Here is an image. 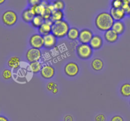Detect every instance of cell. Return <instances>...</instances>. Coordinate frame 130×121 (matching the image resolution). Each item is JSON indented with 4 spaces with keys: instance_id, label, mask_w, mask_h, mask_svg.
<instances>
[{
    "instance_id": "6da1fadb",
    "label": "cell",
    "mask_w": 130,
    "mask_h": 121,
    "mask_svg": "<svg viewBox=\"0 0 130 121\" xmlns=\"http://www.w3.org/2000/svg\"><path fill=\"white\" fill-rule=\"evenodd\" d=\"M95 23L98 29L105 32L112 29L114 20L110 13L102 12L98 14L96 17Z\"/></svg>"
},
{
    "instance_id": "7a4b0ae2",
    "label": "cell",
    "mask_w": 130,
    "mask_h": 121,
    "mask_svg": "<svg viewBox=\"0 0 130 121\" xmlns=\"http://www.w3.org/2000/svg\"><path fill=\"white\" fill-rule=\"evenodd\" d=\"M69 29V25L66 20L55 22L52 26V33L57 38H63L67 36Z\"/></svg>"
},
{
    "instance_id": "3957f363",
    "label": "cell",
    "mask_w": 130,
    "mask_h": 121,
    "mask_svg": "<svg viewBox=\"0 0 130 121\" xmlns=\"http://www.w3.org/2000/svg\"><path fill=\"white\" fill-rule=\"evenodd\" d=\"M93 49L89 44L81 43L76 48V53L77 56L82 59H88L90 58L92 55Z\"/></svg>"
},
{
    "instance_id": "277c9868",
    "label": "cell",
    "mask_w": 130,
    "mask_h": 121,
    "mask_svg": "<svg viewBox=\"0 0 130 121\" xmlns=\"http://www.w3.org/2000/svg\"><path fill=\"white\" fill-rule=\"evenodd\" d=\"M18 19L16 13L12 10H7L2 15V21L8 26H11L15 24Z\"/></svg>"
},
{
    "instance_id": "5b68a950",
    "label": "cell",
    "mask_w": 130,
    "mask_h": 121,
    "mask_svg": "<svg viewBox=\"0 0 130 121\" xmlns=\"http://www.w3.org/2000/svg\"><path fill=\"white\" fill-rule=\"evenodd\" d=\"M29 44L32 48L40 49L44 46V36L40 34H32L29 39Z\"/></svg>"
},
{
    "instance_id": "8992f818",
    "label": "cell",
    "mask_w": 130,
    "mask_h": 121,
    "mask_svg": "<svg viewBox=\"0 0 130 121\" xmlns=\"http://www.w3.org/2000/svg\"><path fill=\"white\" fill-rule=\"evenodd\" d=\"M79 71V68L77 63L74 62H69L65 66L64 72L67 76L70 77L76 76Z\"/></svg>"
},
{
    "instance_id": "52a82bcc",
    "label": "cell",
    "mask_w": 130,
    "mask_h": 121,
    "mask_svg": "<svg viewBox=\"0 0 130 121\" xmlns=\"http://www.w3.org/2000/svg\"><path fill=\"white\" fill-rule=\"evenodd\" d=\"M41 56V52L38 48H30L26 52V59L29 62L39 61Z\"/></svg>"
},
{
    "instance_id": "ba28073f",
    "label": "cell",
    "mask_w": 130,
    "mask_h": 121,
    "mask_svg": "<svg viewBox=\"0 0 130 121\" xmlns=\"http://www.w3.org/2000/svg\"><path fill=\"white\" fill-rule=\"evenodd\" d=\"M92 31L88 29H83L79 32V41L83 44H89L93 36Z\"/></svg>"
},
{
    "instance_id": "9c48e42d",
    "label": "cell",
    "mask_w": 130,
    "mask_h": 121,
    "mask_svg": "<svg viewBox=\"0 0 130 121\" xmlns=\"http://www.w3.org/2000/svg\"><path fill=\"white\" fill-rule=\"evenodd\" d=\"M53 24V22L51 19L44 20L41 25L38 28V32L39 34H41L42 36H44L52 33V26Z\"/></svg>"
},
{
    "instance_id": "30bf717a",
    "label": "cell",
    "mask_w": 130,
    "mask_h": 121,
    "mask_svg": "<svg viewBox=\"0 0 130 121\" xmlns=\"http://www.w3.org/2000/svg\"><path fill=\"white\" fill-rule=\"evenodd\" d=\"M55 70L52 66L49 64H46L43 66L40 71L41 76L45 79H50L55 75Z\"/></svg>"
},
{
    "instance_id": "8fae6325",
    "label": "cell",
    "mask_w": 130,
    "mask_h": 121,
    "mask_svg": "<svg viewBox=\"0 0 130 121\" xmlns=\"http://www.w3.org/2000/svg\"><path fill=\"white\" fill-rule=\"evenodd\" d=\"M110 14L115 21H121L122 19H124L125 15H126V12L122 8H111Z\"/></svg>"
},
{
    "instance_id": "7c38bea8",
    "label": "cell",
    "mask_w": 130,
    "mask_h": 121,
    "mask_svg": "<svg viewBox=\"0 0 130 121\" xmlns=\"http://www.w3.org/2000/svg\"><path fill=\"white\" fill-rule=\"evenodd\" d=\"M57 43V37L55 36L52 33L44 36V46L46 48H52Z\"/></svg>"
},
{
    "instance_id": "4fadbf2b",
    "label": "cell",
    "mask_w": 130,
    "mask_h": 121,
    "mask_svg": "<svg viewBox=\"0 0 130 121\" xmlns=\"http://www.w3.org/2000/svg\"><path fill=\"white\" fill-rule=\"evenodd\" d=\"M103 44L102 38L99 35H94L90 41L89 45L93 50H99L102 47Z\"/></svg>"
},
{
    "instance_id": "5bb4252c",
    "label": "cell",
    "mask_w": 130,
    "mask_h": 121,
    "mask_svg": "<svg viewBox=\"0 0 130 121\" xmlns=\"http://www.w3.org/2000/svg\"><path fill=\"white\" fill-rule=\"evenodd\" d=\"M104 38L106 39L107 42H109V43H114L118 39L119 34L111 29L105 32Z\"/></svg>"
},
{
    "instance_id": "9a60e30c",
    "label": "cell",
    "mask_w": 130,
    "mask_h": 121,
    "mask_svg": "<svg viewBox=\"0 0 130 121\" xmlns=\"http://www.w3.org/2000/svg\"><path fill=\"white\" fill-rule=\"evenodd\" d=\"M34 16H35V15H34V12L32 11L30 7L24 10L22 14V17L23 20L27 23L31 22L32 19H34Z\"/></svg>"
},
{
    "instance_id": "2e32d148",
    "label": "cell",
    "mask_w": 130,
    "mask_h": 121,
    "mask_svg": "<svg viewBox=\"0 0 130 121\" xmlns=\"http://www.w3.org/2000/svg\"><path fill=\"white\" fill-rule=\"evenodd\" d=\"M79 31L76 28H71L69 30L68 33L67 34V38L72 41L76 40L79 38Z\"/></svg>"
},
{
    "instance_id": "e0dca14e",
    "label": "cell",
    "mask_w": 130,
    "mask_h": 121,
    "mask_svg": "<svg viewBox=\"0 0 130 121\" xmlns=\"http://www.w3.org/2000/svg\"><path fill=\"white\" fill-rule=\"evenodd\" d=\"M91 68L95 71H99L103 69L104 67V62L100 58H95L92 61L91 64Z\"/></svg>"
},
{
    "instance_id": "ac0fdd59",
    "label": "cell",
    "mask_w": 130,
    "mask_h": 121,
    "mask_svg": "<svg viewBox=\"0 0 130 121\" xmlns=\"http://www.w3.org/2000/svg\"><path fill=\"white\" fill-rule=\"evenodd\" d=\"M112 29L116 32L118 34H121L124 33L125 26L123 22L121 21H115L114 22Z\"/></svg>"
},
{
    "instance_id": "d6986e66",
    "label": "cell",
    "mask_w": 130,
    "mask_h": 121,
    "mask_svg": "<svg viewBox=\"0 0 130 121\" xmlns=\"http://www.w3.org/2000/svg\"><path fill=\"white\" fill-rule=\"evenodd\" d=\"M20 61L19 57L17 56H13L10 57V59L8 61V65L10 68L12 69H17L20 66Z\"/></svg>"
},
{
    "instance_id": "ffe728a7",
    "label": "cell",
    "mask_w": 130,
    "mask_h": 121,
    "mask_svg": "<svg viewBox=\"0 0 130 121\" xmlns=\"http://www.w3.org/2000/svg\"><path fill=\"white\" fill-rule=\"evenodd\" d=\"M63 17H64V14H63V11H61V10H55L53 11H52L51 20L53 22L57 21H60V20H63Z\"/></svg>"
},
{
    "instance_id": "44dd1931",
    "label": "cell",
    "mask_w": 130,
    "mask_h": 121,
    "mask_svg": "<svg viewBox=\"0 0 130 121\" xmlns=\"http://www.w3.org/2000/svg\"><path fill=\"white\" fill-rule=\"evenodd\" d=\"M29 67H30V71L34 73H38L40 72L42 68H43V66L39 61H35V62H30Z\"/></svg>"
},
{
    "instance_id": "7402d4cb",
    "label": "cell",
    "mask_w": 130,
    "mask_h": 121,
    "mask_svg": "<svg viewBox=\"0 0 130 121\" xmlns=\"http://www.w3.org/2000/svg\"><path fill=\"white\" fill-rule=\"evenodd\" d=\"M44 22V19L42 17L41 15H36L34 16V19H32V22H30L31 25H32L34 28H39L41 25L43 24V23Z\"/></svg>"
},
{
    "instance_id": "603a6c76",
    "label": "cell",
    "mask_w": 130,
    "mask_h": 121,
    "mask_svg": "<svg viewBox=\"0 0 130 121\" xmlns=\"http://www.w3.org/2000/svg\"><path fill=\"white\" fill-rule=\"evenodd\" d=\"M120 92L121 95L124 97L130 96V84L125 83L121 85L120 89Z\"/></svg>"
},
{
    "instance_id": "cb8c5ba5",
    "label": "cell",
    "mask_w": 130,
    "mask_h": 121,
    "mask_svg": "<svg viewBox=\"0 0 130 121\" xmlns=\"http://www.w3.org/2000/svg\"><path fill=\"white\" fill-rule=\"evenodd\" d=\"M30 7L31 8L32 10V11L34 12V15L36 16V15H41L45 6H43L41 3H40L39 5H36V6H30Z\"/></svg>"
},
{
    "instance_id": "d4e9b609",
    "label": "cell",
    "mask_w": 130,
    "mask_h": 121,
    "mask_svg": "<svg viewBox=\"0 0 130 121\" xmlns=\"http://www.w3.org/2000/svg\"><path fill=\"white\" fill-rule=\"evenodd\" d=\"M52 11L48 7L44 8V10H43V13H42V15L41 16L44 19V20H49V19H51V17H52Z\"/></svg>"
},
{
    "instance_id": "484cf974",
    "label": "cell",
    "mask_w": 130,
    "mask_h": 121,
    "mask_svg": "<svg viewBox=\"0 0 130 121\" xmlns=\"http://www.w3.org/2000/svg\"><path fill=\"white\" fill-rule=\"evenodd\" d=\"M53 3L54 5L55 10L62 11L64 9L65 3L62 0H55V1H53Z\"/></svg>"
},
{
    "instance_id": "4316f807",
    "label": "cell",
    "mask_w": 130,
    "mask_h": 121,
    "mask_svg": "<svg viewBox=\"0 0 130 121\" xmlns=\"http://www.w3.org/2000/svg\"><path fill=\"white\" fill-rule=\"evenodd\" d=\"M123 4V0H112L111 2L112 8H120Z\"/></svg>"
},
{
    "instance_id": "83f0119b",
    "label": "cell",
    "mask_w": 130,
    "mask_h": 121,
    "mask_svg": "<svg viewBox=\"0 0 130 121\" xmlns=\"http://www.w3.org/2000/svg\"><path fill=\"white\" fill-rule=\"evenodd\" d=\"M3 78L5 80H9L12 77V73H11V70H8V69H5L3 70L2 73Z\"/></svg>"
},
{
    "instance_id": "f1b7e54d",
    "label": "cell",
    "mask_w": 130,
    "mask_h": 121,
    "mask_svg": "<svg viewBox=\"0 0 130 121\" xmlns=\"http://www.w3.org/2000/svg\"><path fill=\"white\" fill-rule=\"evenodd\" d=\"M58 87V85L57 84L53 82H50L48 83L46 85V89L47 90H49V91L52 92L55 89Z\"/></svg>"
},
{
    "instance_id": "f546056e",
    "label": "cell",
    "mask_w": 130,
    "mask_h": 121,
    "mask_svg": "<svg viewBox=\"0 0 130 121\" xmlns=\"http://www.w3.org/2000/svg\"><path fill=\"white\" fill-rule=\"evenodd\" d=\"M121 8L124 10V11H125L127 15H129L130 12V4L123 2V6H122Z\"/></svg>"
},
{
    "instance_id": "4dcf8cb0",
    "label": "cell",
    "mask_w": 130,
    "mask_h": 121,
    "mask_svg": "<svg viewBox=\"0 0 130 121\" xmlns=\"http://www.w3.org/2000/svg\"><path fill=\"white\" fill-rule=\"evenodd\" d=\"M95 121H106V117L103 113H100L95 117Z\"/></svg>"
},
{
    "instance_id": "1f68e13d",
    "label": "cell",
    "mask_w": 130,
    "mask_h": 121,
    "mask_svg": "<svg viewBox=\"0 0 130 121\" xmlns=\"http://www.w3.org/2000/svg\"><path fill=\"white\" fill-rule=\"evenodd\" d=\"M41 1L42 0H28V3L30 6H34L40 4Z\"/></svg>"
},
{
    "instance_id": "d6a6232c",
    "label": "cell",
    "mask_w": 130,
    "mask_h": 121,
    "mask_svg": "<svg viewBox=\"0 0 130 121\" xmlns=\"http://www.w3.org/2000/svg\"><path fill=\"white\" fill-rule=\"evenodd\" d=\"M110 121H124V119L120 115H114L112 117Z\"/></svg>"
},
{
    "instance_id": "836d02e7",
    "label": "cell",
    "mask_w": 130,
    "mask_h": 121,
    "mask_svg": "<svg viewBox=\"0 0 130 121\" xmlns=\"http://www.w3.org/2000/svg\"><path fill=\"white\" fill-rule=\"evenodd\" d=\"M73 117L71 115H67L63 118V121H73Z\"/></svg>"
},
{
    "instance_id": "e575fe53",
    "label": "cell",
    "mask_w": 130,
    "mask_h": 121,
    "mask_svg": "<svg viewBox=\"0 0 130 121\" xmlns=\"http://www.w3.org/2000/svg\"><path fill=\"white\" fill-rule=\"evenodd\" d=\"M0 121H8V119L5 116L0 115Z\"/></svg>"
},
{
    "instance_id": "d590c367",
    "label": "cell",
    "mask_w": 130,
    "mask_h": 121,
    "mask_svg": "<svg viewBox=\"0 0 130 121\" xmlns=\"http://www.w3.org/2000/svg\"><path fill=\"white\" fill-rule=\"evenodd\" d=\"M58 87H57L56 88V89H55L54 90L52 91V93H53V94H57V93L58 92Z\"/></svg>"
},
{
    "instance_id": "8d00e7d4",
    "label": "cell",
    "mask_w": 130,
    "mask_h": 121,
    "mask_svg": "<svg viewBox=\"0 0 130 121\" xmlns=\"http://www.w3.org/2000/svg\"><path fill=\"white\" fill-rule=\"evenodd\" d=\"M123 1L124 3H127L130 4V0H123Z\"/></svg>"
},
{
    "instance_id": "74e56055",
    "label": "cell",
    "mask_w": 130,
    "mask_h": 121,
    "mask_svg": "<svg viewBox=\"0 0 130 121\" xmlns=\"http://www.w3.org/2000/svg\"><path fill=\"white\" fill-rule=\"evenodd\" d=\"M5 1H6V0H0V5H2V4H3L5 2Z\"/></svg>"
},
{
    "instance_id": "f35d334b",
    "label": "cell",
    "mask_w": 130,
    "mask_h": 121,
    "mask_svg": "<svg viewBox=\"0 0 130 121\" xmlns=\"http://www.w3.org/2000/svg\"><path fill=\"white\" fill-rule=\"evenodd\" d=\"M129 15H130V12H129Z\"/></svg>"
},
{
    "instance_id": "ab89813d",
    "label": "cell",
    "mask_w": 130,
    "mask_h": 121,
    "mask_svg": "<svg viewBox=\"0 0 130 121\" xmlns=\"http://www.w3.org/2000/svg\"><path fill=\"white\" fill-rule=\"evenodd\" d=\"M129 104H130V101H129Z\"/></svg>"
}]
</instances>
